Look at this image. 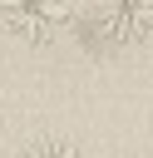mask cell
<instances>
[{
  "label": "cell",
  "instance_id": "1",
  "mask_svg": "<svg viewBox=\"0 0 153 158\" xmlns=\"http://www.w3.org/2000/svg\"><path fill=\"white\" fill-rule=\"evenodd\" d=\"M74 25L69 0H0V30L20 44H49Z\"/></svg>",
  "mask_w": 153,
  "mask_h": 158
},
{
  "label": "cell",
  "instance_id": "2",
  "mask_svg": "<svg viewBox=\"0 0 153 158\" xmlns=\"http://www.w3.org/2000/svg\"><path fill=\"white\" fill-rule=\"evenodd\" d=\"M89 20L114 44H143L153 35V0H94Z\"/></svg>",
  "mask_w": 153,
  "mask_h": 158
},
{
  "label": "cell",
  "instance_id": "3",
  "mask_svg": "<svg viewBox=\"0 0 153 158\" xmlns=\"http://www.w3.org/2000/svg\"><path fill=\"white\" fill-rule=\"evenodd\" d=\"M20 158H84L69 138H35V143H25L20 148Z\"/></svg>",
  "mask_w": 153,
  "mask_h": 158
}]
</instances>
